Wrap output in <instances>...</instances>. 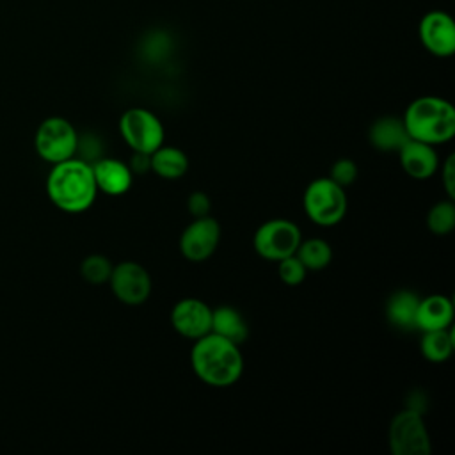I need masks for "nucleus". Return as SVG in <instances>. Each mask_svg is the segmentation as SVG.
Masks as SVG:
<instances>
[{
	"label": "nucleus",
	"instance_id": "1",
	"mask_svg": "<svg viewBox=\"0 0 455 455\" xmlns=\"http://www.w3.org/2000/svg\"><path fill=\"white\" fill-rule=\"evenodd\" d=\"M46 194L64 213L87 212L98 196L92 165L78 156L53 164L46 176Z\"/></svg>",
	"mask_w": 455,
	"mask_h": 455
},
{
	"label": "nucleus",
	"instance_id": "2",
	"mask_svg": "<svg viewBox=\"0 0 455 455\" xmlns=\"http://www.w3.org/2000/svg\"><path fill=\"white\" fill-rule=\"evenodd\" d=\"M190 366L196 377L212 387H229L243 373L240 345L208 332L194 341Z\"/></svg>",
	"mask_w": 455,
	"mask_h": 455
},
{
	"label": "nucleus",
	"instance_id": "3",
	"mask_svg": "<svg viewBox=\"0 0 455 455\" xmlns=\"http://www.w3.org/2000/svg\"><path fill=\"white\" fill-rule=\"evenodd\" d=\"M402 121L409 139L430 146L450 142L455 135V108L441 96H419L412 100Z\"/></svg>",
	"mask_w": 455,
	"mask_h": 455
},
{
	"label": "nucleus",
	"instance_id": "4",
	"mask_svg": "<svg viewBox=\"0 0 455 455\" xmlns=\"http://www.w3.org/2000/svg\"><path fill=\"white\" fill-rule=\"evenodd\" d=\"M347 206L345 188L329 176L313 180L302 196L304 213L316 226H336L345 217Z\"/></svg>",
	"mask_w": 455,
	"mask_h": 455
},
{
	"label": "nucleus",
	"instance_id": "5",
	"mask_svg": "<svg viewBox=\"0 0 455 455\" xmlns=\"http://www.w3.org/2000/svg\"><path fill=\"white\" fill-rule=\"evenodd\" d=\"M387 446L393 455H430L432 443L423 412L412 407L398 411L387 427Z\"/></svg>",
	"mask_w": 455,
	"mask_h": 455
},
{
	"label": "nucleus",
	"instance_id": "6",
	"mask_svg": "<svg viewBox=\"0 0 455 455\" xmlns=\"http://www.w3.org/2000/svg\"><path fill=\"white\" fill-rule=\"evenodd\" d=\"M34 148L37 156L52 165L73 158L78 149L76 128L60 116H50L37 126Z\"/></svg>",
	"mask_w": 455,
	"mask_h": 455
},
{
	"label": "nucleus",
	"instance_id": "7",
	"mask_svg": "<svg viewBox=\"0 0 455 455\" xmlns=\"http://www.w3.org/2000/svg\"><path fill=\"white\" fill-rule=\"evenodd\" d=\"M119 133L132 151L146 155L158 149L165 139L162 121L144 107H132L121 114Z\"/></svg>",
	"mask_w": 455,
	"mask_h": 455
},
{
	"label": "nucleus",
	"instance_id": "8",
	"mask_svg": "<svg viewBox=\"0 0 455 455\" xmlns=\"http://www.w3.org/2000/svg\"><path fill=\"white\" fill-rule=\"evenodd\" d=\"M300 242L302 233L299 226L288 219H270L263 222L252 238V245L258 256L274 263L293 256Z\"/></svg>",
	"mask_w": 455,
	"mask_h": 455
},
{
	"label": "nucleus",
	"instance_id": "9",
	"mask_svg": "<svg viewBox=\"0 0 455 455\" xmlns=\"http://www.w3.org/2000/svg\"><path fill=\"white\" fill-rule=\"evenodd\" d=\"M114 297L126 306H140L151 295V275L137 261H121L114 265L110 279Z\"/></svg>",
	"mask_w": 455,
	"mask_h": 455
},
{
	"label": "nucleus",
	"instance_id": "10",
	"mask_svg": "<svg viewBox=\"0 0 455 455\" xmlns=\"http://www.w3.org/2000/svg\"><path fill=\"white\" fill-rule=\"evenodd\" d=\"M220 243V224L212 215L194 219L180 236V252L192 263L206 261Z\"/></svg>",
	"mask_w": 455,
	"mask_h": 455
},
{
	"label": "nucleus",
	"instance_id": "11",
	"mask_svg": "<svg viewBox=\"0 0 455 455\" xmlns=\"http://www.w3.org/2000/svg\"><path fill=\"white\" fill-rule=\"evenodd\" d=\"M418 37L421 46L434 57L446 59L455 52V23L441 9H432L421 16Z\"/></svg>",
	"mask_w": 455,
	"mask_h": 455
},
{
	"label": "nucleus",
	"instance_id": "12",
	"mask_svg": "<svg viewBox=\"0 0 455 455\" xmlns=\"http://www.w3.org/2000/svg\"><path fill=\"white\" fill-rule=\"evenodd\" d=\"M171 325L180 336L196 341L212 331V307L196 297L180 299L171 309Z\"/></svg>",
	"mask_w": 455,
	"mask_h": 455
},
{
	"label": "nucleus",
	"instance_id": "13",
	"mask_svg": "<svg viewBox=\"0 0 455 455\" xmlns=\"http://www.w3.org/2000/svg\"><path fill=\"white\" fill-rule=\"evenodd\" d=\"M398 160L412 180H428L439 171V158L434 146L409 139L398 151Z\"/></svg>",
	"mask_w": 455,
	"mask_h": 455
},
{
	"label": "nucleus",
	"instance_id": "14",
	"mask_svg": "<svg viewBox=\"0 0 455 455\" xmlns=\"http://www.w3.org/2000/svg\"><path fill=\"white\" fill-rule=\"evenodd\" d=\"M91 165L98 192H103L107 196H123L130 190L133 172L130 171L126 162L110 156H101L94 160Z\"/></svg>",
	"mask_w": 455,
	"mask_h": 455
},
{
	"label": "nucleus",
	"instance_id": "15",
	"mask_svg": "<svg viewBox=\"0 0 455 455\" xmlns=\"http://www.w3.org/2000/svg\"><path fill=\"white\" fill-rule=\"evenodd\" d=\"M453 302L443 293H432L419 297L414 329L427 332L437 329H448L453 323Z\"/></svg>",
	"mask_w": 455,
	"mask_h": 455
},
{
	"label": "nucleus",
	"instance_id": "16",
	"mask_svg": "<svg viewBox=\"0 0 455 455\" xmlns=\"http://www.w3.org/2000/svg\"><path fill=\"white\" fill-rule=\"evenodd\" d=\"M368 139L370 144L379 151H398L409 140V135L402 119L384 116L370 126Z\"/></svg>",
	"mask_w": 455,
	"mask_h": 455
},
{
	"label": "nucleus",
	"instance_id": "17",
	"mask_svg": "<svg viewBox=\"0 0 455 455\" xmlns=\"http://www.w3.org/2000/svg\"><path fill=\"white\" fill-rule=\"evenodd\" d=\"M236 345H242L249 336V325L243 315L233 306H219L212 309V331Z\"/></svg>",
	"mask_w": 455,
	"mask_h": 455
},
{
	"label": "nucleus",
	"instance_id": "18",
	"mask_svg": "<svg viewBox=\"0 0 455 455\" xmlns=\"http://www.w3.org/2000/svg\"><path fill=\"white\" fill-rule=\"evenodd\" d=\"M419 297L411 290H398L395 291L386 302V318L391 325L411 331L414 329L416 311H418Z\"/></svg>",
	"mask_w": 455,
	"mask_h": 455
},
{
	"label": "nucleus",
	"instance_id": "19",
	"mask_svg": "<svg viewBox=\"0 0 455 455\" xmlns=\"http://www.w3.org/2000/svg\"><path fill=\"white\" fill-rule=\"evenodd\" d=\"M149 156L151 171L164 180H180L188 171V156L180 148L162 144Z\"/></svg>",
	"mask_w": 455,
	"mask_h": 455
},
{
	"label": "nucleus",
	"instance_id": "20",
	"mask_svg": "<svg viewBox=\"0 0 455 455\" xmlns=\"http://www.w3.org/2000/svg\"><path fill=\"white\" fill-rule=\"evenodd\" d=\"M421 341H419V350L421 355L430 361V363H444L451 357L453 354V332L451 329H437V331H427L421 332Z\"/></svg>",
	"mask_w": 455,
	"mask_h": 455
},
{
	"label": "nucleus",
	"instance_id": "21",
	"mask_svg": "<svg viewBox=\"0 0 455 455\" xmlns=\"http://www.w3.org/2000/svg\"><path fill=\"white\" fill-rule=\"evenodd\" d=\"M295 256L302 261V265L309 270H323L332 259V247L327 240L313 236L302 240L297 247Z\"/></svg>",
	"mask_w": 455,
	"mask_h": 455
},
{
	"label": "nucleus",
	"instance_id": "22",
	"mask_svg": "<svg viewBox=\"0 0 455 455\" xmlns=\"http://www.w3.org/2000/svg\"><path fill=\"white\" fill-rule=\"evenodd\" d=\"M427 228L437 236H444L455 228V204L453 199L435 203L427 213Z\"/></svg>",
	"mask_w": 455,
	"mask_h": 455
},
{
	"label": "nucleus",
	"instance_id": "23",
	"mask_svg": "<svg viewBox=\"0 0 455 455\" xmlns=\"http://www.w3.org/2000/svg\"><path fill=\"white\" fill-rule=\"evenodd\" d=\"M112 261L103 254H89L80 263V275L89 284H105L112 274Z\"/></svg>",
	"mask_w": 455,
	"mask_h": 455
},
{
	"label": "nucleus",
	"instance_id": "24",
	"mask_svg": "<svg viewBox=\"0 0 455 455\" xmlns=\"http://www.w3.org/2000/svg\"><path fill=\"white\" fill-rule=\"evenodd\" d=\"M277 275H279L281 283H284L288 286H299L304 283V279L307 275V268L293 254V256H288V258L277 261Z\"/></svg>",
	"mask_w": 455,
	"mask_h": 455
},
{
	"label": "nucleus",
	"instance_id": "25",
	"mask_svg": "<svg viewBox=\"0 0 455 455\" xmlns=\"http://www.w3.org/2000/svg\"><path fill=\"white\" fill-rule=\"evenodd\" d=\"M357 172H359L357 164L352 158H339V160H336L332 164L329 178L334 183H338L339 187L347 188V187H350L357 180Z\"/></svg>",
	"mask_w": 455,
	"mask_h": 455
},
{
	"label": "nucleus",
	"instance_id": "26",
	"mask_svg": "<svg viewBox=\"0 0 455 455\" xmlns=\"http://www.w3.org/2000/svg\"><path fill=\"white\" fill-rule=\"evenodd\" d=\"M187 210L194 219L199 217H206L212 212V201L208 197L206 192L203 190H196L187 197Z\"/></svg>",
	"mask_w": 455,
	"mask_h": 455
},
{
	"label": "nucleus",
	"instance_id": "27",
	"mask_svg": "<svg viewBox=\"0 0 455 455\" xmlns=\"http://www.w3.org/2000/svg\"><path fill=\"white\" fill-rule=\"evenodd\" d=\"M441 181L448 199H455V155H448L441 164Z\"/></svg>",
	"mask_w": 455,
	"mask_h": 455
},
{
	"label": "nucleus",
	"instance_id": "28",
	"mask_svg": "<svg viewBox=\"0 0 455 455\" xmlns=\"http://www.w3.org/2000/svg\"><path fill=\"white\" fill-rule=\"evenodd\" d=\"M128 167L133 172V176L135 174H144V172L151 171V156L146 155V153L132 151V158L128 162Z\"/></svg>",
	"mask_w": 455,
	"mask_h": 455
}]
</instances>
